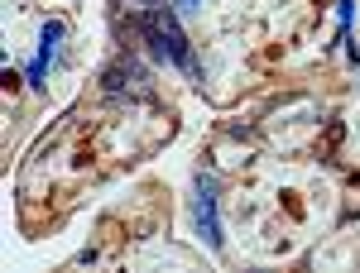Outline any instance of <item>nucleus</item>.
Wrapping results in <instances>:
<instances>
[{
  "mask_svg": "<svg viewBox=\"0 0 360 273\" xmlns=\"http://www.w3.org/2000/svg\"><path fill=\"white\" fill-rule=\"evenodd\" d=\"M130 34L139 44H149V53L168 62V67H183L197 77V62H193V48H188V34L178 25V15L168 5H144V10H130Z\"/></svg>",
  "mask_w": 360,
  "mask_h": 273,
  "instance_id": "nucleus-1",
  "label": "nucleus"
},
{
  "mask_svg": "<svg viewBox=\"0 0 360 273\" xmlns=\"http://www.w3.org/2000/svg\"><path fill=\"white\" fill-rule=\"evenodd\" d=\"M217 197H221L217 173L197 168V178H193V216H197V235H202V245L212 249V254H221V211H217Z\"/></svg>",
  "mask_w": 360,
  "mask_h": 273,
  "instance_id": "nucleus-2",
  "label": "nucleus"
},
{
  "mask_svg": "<svg viewBox=\"0 0 360 273\" xmlns=\"http://www.w3.org/2000/svg\"><path fill=\"white\" fill-rule=\"evenodd\" d=\"M183 5H188V10H193V5H197V0H183Z\"/></svg>",
  "mask_w": 360,
  "mask_h": 273,
  "instance_id": "nucleus-6",
  "label": "nucleus"
},
{
  "mask_svg": "<svg viewBox=\"0 0 360 273\" xmlns=\"http://www.w3.org/2000/svg\"><path fill=\"white\" fill-rule=\"evenodd\" d=\"M115 5H135V10H144V5H154V0H115Z\"/></svg>",
  "mask_w": 360,
  "mask_h": 273,
  "instance_id": "nucleus-5",
  "label": "nucleus"
},
{
  "mask_svg": "<svg viewBox=\"0 0 360 273\" xmlns=\"http://www.w3.org/2000/svg\"><path fill=\"white\" fill-rule=\"evenodd\" d=\"M101 91L106 96H144L149 91V72L139 67L135 58H115L111 67L101 72Z\"/></svg>",
  "mask_w": 360,
  "mask_h": 273,
  "instance_id": "nucleus-3",
  "label": "nucleus"
},
{
  "mask_svg": "<svg viewBox=\"0 0 360 273\" xmlns=\"http://www.w3.org/2000/svg\"><path fill=\"white\" fill-rule=\"evenodd\" d=\"M58 44H63V25H58V20H49V25H44V34H39V58L29 62V82H34V86H44L49 62L58 58Z\"/></svg>",
  "mask_w": 360,
  "mask_h": 273,
  "instance_id": "nucleus-4",
  "label": "nucleus"
}]
</instances>
